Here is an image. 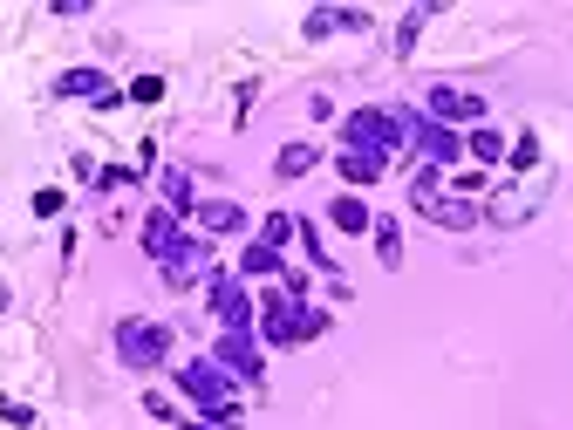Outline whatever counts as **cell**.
Listing matches in <instances>:
<instances>
[{
	"instance_id": "obj_1",
	"label": "cell",
	"mask_w": 573,
	"mask_h": 430,
	"mask_svg": "<svg viewBox=\"0 0 573 430\" xmlns=\"http://www.w3.org/2000/svg\"><path fill=\"white\" fill-rule=\"evenodd\" d=\"M144 253L151 260H164V280L171 287H191V280H212V246H205V233H185L178 226V212H144Z\"/></svg>"
},
{
	"instance_id": "obj_2",
	"label": "cell",
	"mask_w": 573,
	"mask_h": 430,
	"mask_svg": "<svg viewBox=\"0 0 573 430\" xmlns=\"http://www.w3.org/2000/svg\"><path fill=\"white\" fill-rule=\"evenodd\" d=\"M253 308H260V321H253V328L267 335L273 349H301V342H314V335H328V314L307 308L301 294H287L280 280H273V287L253 301Z\"/></svg>"
},
{
	"instance_id": "obj_3",
	"label": "cell",
	"mask_w": 573,
	"mask_h": 430,
	"mask_svg": "<svg viewBox=\"0 0 573 430\" xmlns=\"http://www.w3.org/2000/svg\"><path fill=\"white\" fill-rule=\"evenodd\" d=\"M171 383L205 410V424L212 430H239V403H232V376L212 362V355H198V362H185V369H171Z\"/></svg>"
},
{
	"instance_id": "obj_4",
	"label": "cell",
	"mask_w": 573,
	"mask_h": 430,
	"mask_svg": "<svg viewBox=\"0 0 573 430\" xmlns=\"http://www.w3.org/2000/svg\"><path fill=\"white\" fill-rule=\"evenodd\" d=\"M410 212L430 219V226H444V233H471V226H485V205H471L458 192H437V171L423 164L417 185H410Z\"/></svg>"
},
{
	"instance_id": "obj_5",
	"label": "cell",
	"mask_w": 573,
	"mask_h": 430,
	"mask_svg": "<svg viewBox=\"0 0 573 430\" xmlns=\"http://www.w3.org/2000/svg\"><path fill=\"white\" fill-rule=\"evenodd\" d=\"M164 355H171V328L164 321H116V362L123 369H164Z\"/></svg>"
},
{
	"instance_id": "obj_6",
	"label": "cell",
	"mask_w": 573,
	"mask_h": 430,
	"mask_svg": "<svg viewBox=\"0 0 573 430\" xmlns=\"http://www.w3.org/2000/svg\"><path fill=\"white\" fill-rule=\"evenodd\" d=\"M205 301H212V314H219L226 335H253L260 308H253V294H246V280H239V274H212V280H205Z\"/></svg>"
},
{
	"instance_id": "obj_7",
	"label": "cell",
	"mask_w": 573,
	"mask_h": 430,
	"mask_svg": "<svg viewBox=\"0 0 573 430\" xmlns=\"http://www.w3.org/2000/svg\"><path fill=\"white\" fill-rule=\"evenodd\" d=\"M342 144L348 151H396L403 144V117H389V110H355V117H342Z\"/></svg>"
},
{
	"instance_id": "obj_8",
	"label": "cell",
	"mask_w": 573,
	"mask_h": 430,
	"mask_svg": "<svg viewBox=\"0 0 573 430\" xmlns=\"http://www.w3.org/2000/svg\"><path fill=\"white\" fill-rule=\"evenodd\" d=\"M423 117L444 123V130H451V123H471V130H478V123H485V96H471V89H451V82H437V89H423Z\"/></svg>"
},
{
	"instance_id": "obj_9",
	"label": "cell",
	"mask_w": 573,
	"mask_h": 430,
	"mask_svg": "<svg viewBox=\"0 0 573 430\" xmlns=\"http://www.w3.org/2000/svg\"><path fill=\"white\" fill-rule=\"evenodd\" d=\"M212 362L226 369L232 383H253V390L267 383V355H260L253 335H219V342H212Z\"/></svg>"
},
{
	"instance_id": "obj_10",
	"label": "cell",
	"mask_w": 573,
	"mask_h": 430,
	"mask_svg": "<svg viewBox=\"0 0 573 430\" xmlns=\"http://www.w3.org/2000/svg\"><path fill=\"white\" fill-rule=\"evenodd\" d=\"M48 89H55V96H69V103H96V110H116V103H123V89H116L103 69H62Z\"/></svg>"
},
{
	"instance_id": "obj_11",
	"label": "cell",
	"mask_w": 573,
	"mask_h": 430,
	"mask_svg": "<svg viewBox=\"0 0 573 430\" xmlns=\"http://www.w3.org/2000/svg\"><path fill=\"white\" fill-rule=\"evenodd\" d=\"M410 137H417V157L430 164V171L464 157V137H458V130H444V123H430V117H410Z\"/></svg>"
},
{
	"instance_id": "obj_12",
	"label": "cell",
	"mask_w": 573,
	"mask_h": 430,
	"mask_svg": "<svg viewBox=\"0 0 573 430\" xmlns=\"http://www.w3.org/2000/svg\"><path fill=\"white\" fill-rule=\"evenodd\" d=\"M362 35V28H369V14H362V7H314V14H307L301 21V35L307 41H321V35Z\"/></svg>"
},
{
	"instance_id": "obj_13",
	"label": "cell",
	"mask_w": 573,
	"mask_h": 430,
	"mask_svg": "<svg viewBox=\"0 0 573 430\" xmlns=\"http://www.w3.org/2000/svg\"><path fill=\"white\" fill-rule=\"evenodd\" d=\"M191 219H198V233H205V239L246 233V212H239L232 198H205V205H191Z\"/></svg>"
},
{
	"instance_id": "obj_14",
	"label": "cell",
	"mask_w": 573,
	"mask_h": 430,
	"mask_svg": "<svg viewBox=\"0 0 573 430\" xmlns=\"http://www.w3.org/2000/svg\"><path fill=\"white\" fill-rule=\"evenodd\" d=\"M232 274H239V280H280V274H287V260L273 253L267 239H246V253L232 260Z\"/></svg>"
},
{
	"instance_id": "obj_15",
	"label": "cell",
	"mask_w": 573,
	"mask_h": 430,
	"mask_svg": "<svg viewBox=\"0 0 573 430\" xmlns=\"http://www.w3.org/2000/svg\"><path fill=\"white\" fill-rule=\"evenodd\" d=\"M328 226H335V233H369V226H376V212H369L355 192H342V198H328Z\"/></svg>"
},
{
	"instance_id": "obj_16",
	"label": "cell",
	"mask_w": 573,
	"mask_h": 430,
	"mask_svg": "<svg viewBox=\"0 0 573 430\" xmlns=\"http://www.w3.org/2000/svg\"><path fill=\"white\" fill-rule=\"evenodd\" d=\"M335 171H342L348 185H376L382 171H389V157H382V151H342V157H335Z\"/></svg>"
},
{
	"instance_id": "obj_17",
	"label": "cell",
	"mask_w": 573,
	"mask_h": 430,
	"mask_svg": "<svg viewBox=\"0 0 573 430\" xmlns=\"http://www.w3.org/2000/svg\"><path fill=\"white\" fill-rule=\"evenodd\" d=\"M314 164H321V151H314V144H287V151L273 157V178H307Z\"/></svg>"
},
{
	"instance_id": "obj_18",
	"label": "cell",
	"mask_w": 573,
	"mask_h": 430,
	"mask_svg": "<svg viewBox=\"0 0 573 430\" xmlns=\"http://www.w3.org/2000/svg\"><path fill=\"white\" fill-rule=\"evenodd\" d=\"M464 157H478V164H498V157H505V137H498L492 123H478V130L464 137Z\"/></svg>"
},
{
	"instance_id": "obj_19",
	"label": "cell",
	"mask_w": 573,
	"mask_h": 430,
	"mask_svg": "<svg viewBox=\"0 0 573 430\" xmlns=\"http://www.w3.org/2000/svg\"><path fill=\"white\" fill-rule=\"evenodd\" d=\"M369 233H376V260L382 267H403V233H396V219H376Z\"/></svg>"
},
{
	"instance_id": "obj_20",
	"label": "cell",
	"mask_w": 573,
	"mask_h": 430,
	"mask_svg": "<svg viewBox=\"0 0 573 430\" xmlns=\"http://www.w3.org/2000/svg\"><path fill=\"white\" fill-rule=\"evenodd\" d=\"M164 212L191 219V178H185V171H164Z\"/></svg>"
},
{
	"instance_id": "obj_21",
	"label": "cell",
	"mask_w": 573,
	"mask_h": 430,
	"mask_svg": "<svg viewBox=\"0 0 573 430\" xmlns=\"http://www.w3.org/2000/svg\"><path fill=\"white\" fill-rule=\"evenodd\" d=\"M430 14H437V7H410V14L396 21V55H410V48H417V35H423V21H430Z\"/></svg>"
},
{
	"instance_id": "obj_22",
	"label": "cell",
	"mask_w": 573,
	"mask_h": 430,
	"mask_svg": "<svg viewBox=\"0 0 573 430\" xmlns=\"http://www.w3.org/2000/svg\"><path fill=\"white\" fill-rule=\"evenodd\" d=\"M294 233H301L307 260H314V267H321V274H335V260H328V246H321V226H307V219H294Z\"/></svg>"
},
{
	"instance_id": "obj_23",
	"label": "cell",
	"mask_w": 573,
	"mask_h": 430,
	"mask_svg": "<svg viewBox=\"0 0 573 430\" xmlns=\"http://www.w3.org/2000/svg\"><path fill=\"white\" fill-rule=\"evenodd\" d=\"M123 103H164V76H137L123 89Z\"/></svg>"
},
{
	"instance_id": "obj_24",
	"label": "cell",
	"mask_w": 573,
	"mask_h": 430,
	"mask_svg": "<svg viewBox=\"0 0 573 430\" xmlns=\"http://www.w3.org/2000/svg\"><path fill=\"white\" fill-rule=\"evenodd\" d=\"M505 157H512V171H533V164H539V137L526 130L519 144H505Z\"/></svg>"
},
{
	"instance_id": "obj_25",
	"label": "cell",
	"mask_w": 573,
	"mask_h": 430,
	"mask_svg": "<svg viewBox=\"0 0 573 430\" xmlns=\"http://www.w3.org/2000/svg\"><path fill=\"white\" fill-rule=\"evenodd\" d=\"M0 417H7L14 430H35V410H28L21 396H0Z\"/></svg>"
},
{
	"instance_id": "obj_26",
	"label": "cell",
	"mask_w": 573,
	"mask_h": 430,
	"mask_svg": "<svg viewBox=\"0 0 573 430\" xmlns=\"http://www.w3.org/2000/svg\"><path fill=\"white\" fill-rule=\"evenodd\" d=\"M62 205H69V198L55 192V185H41L35 192V219H62Z\"/></svg>"
},
{
	"instance_id": "obj_27",
	"label": "cell",
	"mask_w": 573,
	"mask_h": 430,
	"mask_svg": "<svg viewBox=\"0 0 573 430\" xmlns=\"http://www.w3.org/2000/svg\"><path fill=\"white\" fill-rule=\"evenodd\" d=\"M294 233V219H287V212H267V226H260V239H267L273 253H280V239Z\"/></svg>"
},
{
	"instance_id": "obj_28",
	"label": "cell",
	"mask_w": 573,
	"mask_h": 430,
	"mask_svg": "<svg viewBox=\"0 0 573 430\" xmlns=\"http://www.w3.org/2000/svg\"><path fill=\"white\" fill-rule=\"evenodd\" d=\"M144 410H151L157 424H178V410H171V396H157V390H144Z\"/></svg>"
},
{
	"instance_id": "obj_29",
	"label": "cell",
	"mask_w": 573,
	"mask_h": 430,
	"mask_svg": "<svg viewBox=\"0 0 573 430\" xmlns=\"http://www.w3.org/2000/svg\"><path fill=\"white\" fill-rule=\"evenodd\" d=\"M7 301H14V287H7V280H0V314H7Z\"/></svg>"
}]
</instances>
